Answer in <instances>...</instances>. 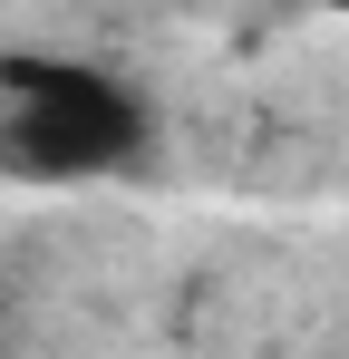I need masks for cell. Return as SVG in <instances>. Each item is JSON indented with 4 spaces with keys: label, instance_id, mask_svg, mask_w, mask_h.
Masks as SVG:
<instances>
[{
    "label": "cell",
    "instance_id": "obj_1",
    "mask_svg": "<svg viewBox=\"0 0 349 359\" xmlns=\"http://www.w3.org/2000/svg\"><path fill=\"white\" fill-rule=\"evenodd\" d=\"M146 88L107 59H10L0 68V175L97 184L146 156Z\"/></svg>",
    "mask_w": 349,
    "mask_h": 359
}]
</instances>
